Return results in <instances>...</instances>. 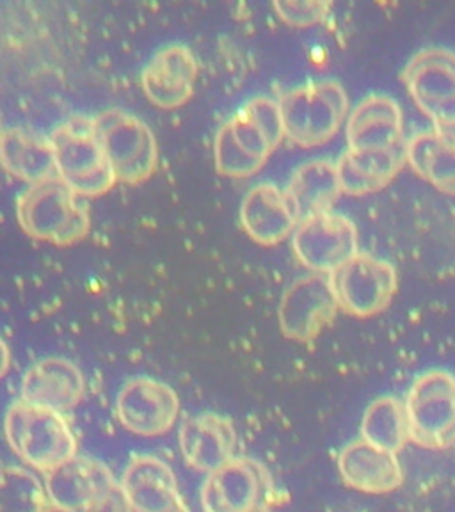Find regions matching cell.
Segmentation results:
<instances>
[{
    "mask_svg": "<svg viewBox=\"0 0 455 512\" xmlns=\"http://www.w3.org/2000/svg\"><path fill=\"white\" fill-rule=\"evenodd\" d=\"M340 312L326 274H306L288 285L278 308L281 333L292 342H313Z\"/></svg>",
    "mask_w": 455,
    "mask_h": 512,
    "instance_id": "11",
    "label": "cell"
},
{
    "mask_svg": "<svg viewBox=\"0 0 455 512\" xmlns=\"http://www.w3.org/2000/svg\"><path fill=\"white\" fill-rule=\"evenodd\" d=\"M285 191L294 201L301 221L329 212L344 194L336 162L326 159L308 160L301 164L290 176Z\"/></svg>",
    "mask_w": 455,
    "mask_h": 512,
    "instance_id": "25",
    "label": "cell"
},
{
    "mask_svg": "<svg viewBox=\"0 0 455 512\" xmlns=\"http://www.w3.org/2000/svg\"><path fill=\"white\" fill-rule=\"evenodd\" d=\"M120 488L130 512H187L175 472L160 457H132L121 477Z\"/></svg>",
    "mask_w": 455,
    "mask_h": 512,
    "instance_id": "15",
    "label": "cell"
},
{
    "mask_svg": "<svg viewBox=\"0 0 455 512\" xmlns=\"http://www.w3.org/2000/svg\"><path fill=\"white\" fill-rule=\"evenodd\" d=\"M16 219L32 239L52 246H73L91 226L84 198L59 176L29 185L16 200Z\"/></svg>",
    "mask_w": 455,
    "mask_h": 512,
    "instance_id": "2",
    "label": "cell"
},
{
    "mask_svg": "<svg viewBox=\"0 0 455 512\" xmlns=\"http://www.w3.org/2000/svg\"><path fill=\"white\" fill-rule=\"evenodd\" d=\"M4 434L13 454L38 472H54L77 456V440L64 416L22 399L9 406Z\"/></svg>",
    "mask_w": 455,
    "mask_h": 512,
    "instance_id": "3",
    "label": "cell"
},
{
    "mask_svg": "<svg viewBox=\"0 0 455 512\" xmlns=\"http://www.w3.org/2000/svg\"><path fill=\"white\" fill-rule=\"evenodd\" d=\"M180 450L194 472L214 473L235 459L237 434L232 420L217 413L189 416L180 425Z\"/></svg>",
    "mask_w": 455,
    "mask_h": 512,
    "instance_id": "19",
    "label": "cell"
},
{
    "mask_svg": "<svg viewBox=\"0 0 455 512\" xmlns=\"http://www.w3.org/2000/svg\"><path fill=\"white\" fill-rule=\"evenodd\" d=\"M116 415L128 432L155 438L175 427L180 415V399L169 384L159 379L132 377L118 392Z\"/></svg>",
    "mask_w": 455,
    "mask_h": 512,
    "instance_id": "12",
    "label": "cell"
},
{
    "mask_svg": "<svg viewBox=\"0 0 455 512\" xmlns=\"http://www.w3.org/2000/svg\"><path fill=\"white\" fill-rule=\"evenodd\" d=\"M283 139L287 137L278 102L267 96L251 98L217 130L214 160L219 175H256Z\"/></svg>",
    "mask_w": 455,
    "mask_h": 512,
    "instance_id": "1",
    "label": "cell"
},
{
    "mask_svg": "<svg viewBox=\"0 0 455 512\" xmlns=\"http://www.w3.org/2000/svg\"><path fill=\"white\" fill-rule=\"evenodd\" d=\"M271 479L260 464L235 457L214 473L201 488L205 512H255L265 509Z\"/></svg>",
    "mask_w": 455,
    "mask_h": 512,
    "instance_id": "13",
    "label": "cell"
},
{
    "mask_svg": "<svg viewBox=\"0 0 455 512\" xmlns=\"http://www.w3.org/2000/svg\"><path fill=\"white\" fill-rule=\"evenodd\" d=\"M84 395L86 379L80 368L59 356L34 363L22 379V400L61 415L77 408Z\"/></svg>",
    "mask_w": 455,
    "mask_h": 512,
    "instance_id": "20",
    "label": "cell"
},
{
    "mask_svg": "<svg viewBox=\"0 0 455 512\" xmlns=\"http://www.w3.org/2000/svg\"><path fill=\"white\" fill-rule=\"evenodd\" d=\"M255 512H271V511H269V509H267V507H265V509H260V511H255Z\"/></svg>",
    "mask_w": 455,
    "mask_h": 512,
    "instance_id": "32",
    "label": "cell"
},
{
    "mask_svg": "<svg viewBox=\"0 0 455 512\" xmlns=\"http://www.w3.org/2000/svg\"><path fill=\"white\" fill-rule=\"evenodd\" d=\"M408 164L438 191L455 194V127L432 128L409 139Z\"/></svg>",
    "mask_w": 455,
    "mask_h": 512,
    "instance_id": "24",
    "label": "cell"
},
{
    "mask_svg": "<svg viewBox=\"0 0 455 512\" xmlns=\"http://www.w3.org/2000/svg\"><path fill=\"white\" fill-rule=\"evenodd\" d=\"M47 486L20 466H6L0 484V512H41L47 505Z\"/></svg>",
    "mask_w": 455,
    "mask_h": 512,
    "instance_id": "27",
    "label": "cell"
},
{
    "mask_svg": "<svg viewBox=\"0 0 455 512\" xmlns=\"http://www.w3.org/2000/svg\"><path fill=\"white\" fill-rule=\"evenodd\" d=\"M41 512H73V511H68V509H63V507H59V505L48 504L47 507H45V509H43V511H41Z\"/></svg>",
    "mask_w": 455,
    "mask_h": 512,
    "instance_id": "31",
    "label": "cell"
},
{
    "mask_svg": "<svg viewBox=\"0 0 455 512\" xmlns=\"http://www.w3.org/2000/svg\"><path fill=\"white\" fill-rule=\"evenodd\" d=\"M0 159L9 175L27 185L40 184L57 176L56 153L50 137L22 127L2 130Z\"/></svg>",
    "mask_w": 455,
    "mask_h": 512,
    "instance_id": "23",
    "label": "cell"
},
{
    "mask_svg": "<svg viewBox=\"0 0 455 512\" xmlns=\"http://www.w3.org/2000/svg\"><path fill=\"white\" fill-rule=\"evenodd\" d=\"M96 130L118 184L139 185L159 166V144L152 128L136 114L109 109L95 116Z\"/></svg>",
    "mask_w": 455,
    "mask_h": 512,
    "instance_id": "6",
    "label": "cell"
},
{
    "mask_svg": "<svg viewBox=\"0 0 455 512\" xmlns=\"http://www.w3.org/2000/svg\"><path fill=\"white\" fill-rule=\"evenodd\" d=\"M361 438L399 454L411 441L406 402L397 397H379L368 406L361 420Z\"/></svg>",
    "mask_w": 455,
    "mask_h": 512,
    "instance_id": "26",
    "label": "cell"
},
{
    "mask_svg": "<svg viewBox=\"0 0 455 512\" xmlns=\"http://www.w3.org/2000/svg\"><path fill=\"white\" fill-rule=\"evenodd\" d=\"M272 8L281 22L296 27V29H308L313 25H319L328 18L331 13V2L324 0H280L272 2Z\"/></svg>",
    "mask_w": 455,
    "mask_h": 512,
    "instance_id": "28",
    "label": "cell"
},
{
    "mask_svg": "<svg viewBox=\"0 0 455 512\" xmlns=\"http://www.w3.org/2000/svg\"><path fill=\"white\" fill-rule=\"evenodd\" d=\"M406 144L408 141L383 152L345 150L344 155L336 160L344 194L367 196L392 184L395 176L408 164Z\"/></svg>",
    "mask_w": 455,
    "mask_h": 512,
    "instance_id": "22",
    "label": "cell"
},
{
    "mask_svg": "<svg viewBox=\"0 0 455 512\" xmlns=\"http://www.w3.org/2000/svg\"><path fill=\"white\" fill-rule=\"evenodd\" d=\"M329 280L340 310L358 319L383 313L399 288L395 267L368 253H358L338 271L329 274Z\"/></svg>",
    "mask_w": 455,
    "mask_h": 512,
    "instance_id": "8",
    "label": "cell"
},
{
    "mask_svg": "<svg viewBox=\"0 0 455 512\" xmlns=\"http://www.w3.org/2000/svg\"><path fill=\"white\" fill-rule=\"evenodd\" d=\"M2 349H4V367H2V374H8V361H9L8 345L2 344Z\"/></svg>",
    "mask_w": 455,
    "mask_h": 512,
    "instance_id": "30",
    "label": "cell"
},
{
    "mask_svg": "<svg viewBox=\"0 0 455 512\" xmlns=\"http://www.w3.org/2000/svg\"><path fill=\"white\" fill-rule=\"evenodd\" d=\"M200 66L191 48L182 43L160 47L141 73V88L150 104L173 111L187 104L194 95Z\"/></svg>",
    "mask_w": 455,
    "mask_h": 512,
    "instance_id": "14",
    "label": "cell"
},
{
    "mask_svg": "<svg viewBox=\"0 0 455 512\" xmlns=\"http://www.w3.org/2000/svg\"><path fill=\"white\" fill-rule=\"evenodd\" d=\"M411 441L427 450L455 445V377L447 370H427L416 377L408 397Z\"/></svg>",
    "mask_w": 455,
    "mask_h": 512,
    "instance_id": "7",
    "label": "cell"
},
{
    "mask_svg": "<svg viewBox=\"0 0 455 512\" xmlns=\"http://www.w3.org/2000/svg\"><path fill=\"white\" fill-rule=\"evenodd\" d=\"M402 80L434 128L455 127V52L432 47L409 59Z\"/></svg>",
    "mask_w": 455,
    "mask_h": 512,
    "instance_id": "9",
    "label": "cell"
},
{
    "mask_svg": "<svg viewBox=\"0 0 455 512\" xmlns=\"http://www.w3.org/2000/svg\"><path fill=\"white\" fill-rule=\"evenodd\" d=\"M48 500L73 512H86L120 484L111 470L95 457L75 456L47 473Z\"/></svg>",
    "mask_w": 455,
    "mask_h": 512,
    "instance_id": "16",
    "label": "cell"
},
{
    "mask_svg": "<svg viewBox=\"0 0 455 512\" xmlns=\"http://www.w3.org/2000/svg\"><path fill=\"white\" fill-rule=\"evenodd\" d=\"M285 137L301 148L328 144L349 118V96L336 80H313L278 100Z\"/></svg>",
    "mask_w": 455,
    "mask_h": 512,
    "instance_id": "5",
    "label": "cell"
},
{
    "mask_svg": "<svg viewBox=\"0 0 455 512\" xmlns=\"http://www.w3.org/2000/svg\"><path fill=\"white\" fill-rule=\"evenodd\" d=\"M347 150L383 152L404 141V116L392 96L368 95L352 109L345 123Z\"/></svg>",
    "mask_w": 455,
    "mask_h": 512,
    "instance_id": "18",
    "label": "cell"
},
{
    "mask_svg": "<svg viewBox=\"0 0 455 512\" xmlns=\"http://www.w3.org/2000/svg\"><path fill=\"white\" fill-rule=\"evenodd\" d=\"M56 153L57 176L86 198H100L116 182L96 130L95 116L75 114L50 132Z\"/></svg>",
    "mask_w": 455,
    "mask_h": 512,
    "instance_id": "4",
    "label": "cell"
},
{
    "mask_svg": "<svg viewBox=\"0 0 455 512\" xmlns=\"http://www.w3.org/2000/svg\"><path fill=\"white\" fill-rule=\"evenodd\" d=\"M338 472L349 488L367 495H388L404 484L399 456L363 438L342 448Z\"/></svg>",
    "mask_w": 455,
    "mask_h": 512,
    "instance_id": "21",
    "label": "cell"
},
{
    "mask_svg": "<svg viewBox=\"0 0 455 512\" xmlns=\"http://www.w3.org/2000/svg\"><path fill=\"white\" fill-rule=\"evenodd\" d=\"M86 512H130L128 511L127 500L123 496L120 486L112 491L111 495L102 498L98 504L93 505Z\"/></svg>",
    "mask_w": 455,
    "mask_h": 512,
    "instance_id": "29",
    "label": "cell"
},
{
    "mask_svg": "<svg viewBox=\"0 0 455 512\" xmlns=\"http://www.w3.org/2000/svg\"><path fill=\"white\" fill-rule=\"evenodd\" d=\"M240 223L258 244L278 246L294 235L301 216L285 189L274 184H258L242 200Z\"/></svg>",
    "mask_w": 455,
    "mask_h": 512,
    "instance_id": "17",
    "label": "cell"
},
{
    "mask_svg": "<svg viewBox=\"0 0 455 512\" xmlns=\"http://www.w3.org/2000/svg\"><path fill=\"white\" fill-rule=\"evenodd\" d=\"M358 228L333 210L297 224L292 244L297 260L315 274H333L360 253Z\"/></svg>",
    "mask_w": 455,
    "mask_h": 512,
    "instance_id": "10",
    "label": "cell"
}]
</instances>
